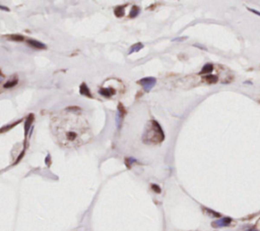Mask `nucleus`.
<instances>
[{
	"instance_id": "obj_24",
	"label": "nucleus",
	"mask_w": 260,
	"mask_h": 231,
	"mask_svg": "<svg viewBox=\"0 0 260 231\" xmlns=\"http://www.w3.org/2000/svg\"><path fill=\"white\" fill-rule=\"evenodd\" d=\"M0 9L5 10V11H9V8L6 6H3V5H1V4H0Z\"/></svg>"
},
{
	"instance_id": "obj_17",
	"label": "nucleus",
	"mask_w": 260,
	"mask_h": 231,
	"mask_svg": "<svg viewBox=\"0 0 260 231\" xmlns=\"http://www.w3.org/2000/svg\"><path fill=\"white\" fill-rule=\"evenodd\" d=\"M206 213H208L209 215L212 216V217H220V214L217 213V212H214V211L210 210V209H205Z\"/></svg>"
},
{
	"instance_id": "obj_12",
	"label": "nucleus",
	"mask_w": 260,
	"mask_h": 231,
	"mask_svg": "<svg viewBox=\"0 0 260 231\" xmlns=\"http://www.w3.org/2000/svg\"><path fill=\"white\" fill-rule=\"evenodd\" d=\"M139 13H140V8H139L137 5H133L132 8L130 10V13H129V18H136Z\"/></svg>"
},
{
	"instance_id": "obj_20",
	"label": "nucleus",
	"mask_w": 260,
	"mask_h": 231,
	"mask_svg": "<svg viewBox=\"0 0 260 231\" xmlns=\"http://www.w3.org/2000/svg\"><path fill=\"white\" fill-rule=\"evenodd\" d=\"M186 37H179V38H175V39H173V42H180V41H184V40H186Z\"/></svg>"
},
{
	"instance_id": "obj_26",
	"label": "nucleus",
	"mask_w": 260,
	"mask_h": 231,
	"mask_svg": "<svg viewBox=\"0 0 260 231\" xmlns=\"http://www.w3.org/2000/svg\"><path fill=\"white\" fill-rule=\"evenodd\" d=\"M3 80V76H2V74H1V71H0V83H1V80Z\"/></svg>"
},
{
	"instance_id": "obj_14",
	"label": "nucleus",
	"mask_w": 260,
	"mask_h": 231,
	"mask_svg": "<svg viewBox=\"0 0 260 231\" xmlns=\"http://www.w3.org/2000/svg\"><path fill=\"white\" fill-rule=\"evenodd\" d=\"M78 138V135L75 132H66V140L68 142H74L76 141V138Z\"/></svg>"
},
{
	"instance_id": "obj_27",
	"label": "nucleus",
	"mask_w": 260,
	"mask_h": 231,
	"mask_svg": "<svg viewBox=\"0 0 260 231\" xmlns=\"http://www.w3.org/2000/svg\"><path fill=\"white\" fill-rule=\"evenodd\" d=\"M249 231H257V230H255V228H251Z\"/></svg>"
},
{
	"instance_id": "obj_1",
	"label": "nucleus",
	"mask_w": 260,
	"mask_h": 231,
	"mask_svg": "<svg viewBox=\"0 0 260 231\" xmlns=\"http://www.w3.org/2000/svg\"><path fill=\"white\" fill-rule=\"evenodd\" d=\"M165 140V132L158 121L152 119L147 122L142 135V142L144 144H160Z\"/></svg>"
},
{
	"instance_id": "obj_7",
	"label": "nucleus",
	"mask_w": 260,
	"mask_h": 231,
	"mask_svg": "<svg viewBox=\"0 0 260 231\" xmlns=\"http://www.w3.org/2000/svg\"><path fill=\"white\" fill-rule=\"evenodd\" d=\"M100 95L104 96V97H111L116 94L115 89L113 88H101L99 90Z\"/></svg>"
},
{
	"instance_id": "obj_6",
	"label": "nucleus",
	"mask_w": 260,
	"mask_h": 231,
	"mask_svg": "<svg viewBox=\"0 0 260 231\" xmlns=\"http://www.w3.org/2000/svg\"><path fill=\"white\" fill-rule=\"evenodd\" d=\"M33 121H34V114H30L26 120H24V136H27V135H29V132H30V127H32Z\"/></svg>"
},
{
	"instance_id": "obj_2",
	"label": "nucleus",
	"mask_w": 260,
	"mask_h": 231,
	"mask_svg": "<svg viewBox=\"0 0 260 231\" xmlns=\"http://www.w3.org/2000/svg\"><path fill=\"white\" fill-rule=\"evenodd\" d=\"M138 83L141 86L142 89H143L145 92H149L156 86V77H152V76L143 77V79H141V80H138Z\"/></svg>"
},
{
	"instance_id": "obj_8",
	"label": "nucleus",
	"mask_w": 260,
	"mask_h": 231,
	"mask_svg": "<svg viewBox=\"0 0 260 231\" xmlns=\"http://www.w3.org/2000/svg\"><path fill=\"white\" fill-rule=\"evenodd\" d=\"M79 93H80V95L89 97V98H91V97H93V96H91V91H89V89L88 87V85H86L85 83H82V85L79 86Z\"/></svg>"
},
{
	"instance_id": "obj_9",
	"label": "nucleus",
	"mask_w": 260,
	"mask_h": 231,
	"mask_svg": "<svg viewBox=\"0 0 260 231\" xmlns=\"http://www.w3.org/2000/svg\"><path fill=\"white\" fill-rule=\"evenodd\" d=\"M212 71H213V65H212L211 63H206V64L203 65V67L201 68V70L199 71V74L200 76H203V74L207 76V74H210Z\"/></svg>"
},
{
	"instance_id": "obj_3",
	"label": "nucleus",
	"mask_w": 260,
	"mask_h": 231,
	"mask_svg": "<svg viewBox=\"0 0 260 231\" xmlns=\"http://www.w3.org/2000/svg\"><path fill=\"white\" fill-rule=\"evenodd\" d=\"M126 109L125 107L123 106L122 103H119L118 105V111H117V116H116V125L117 127L120 129L122 126V122H123V119H124L125 115H126Z\"/></svg>"
},
{
	"instance_id": "obj_25",
	"label": "nucleus",
	"mask_w": 260,
	"mask_h": 231,
	"mask_svg": "<svg viewBox=\"0 0 260 231\" xmlns=\"http://www.w3.org/2000/svg\"><path fill=\"white\" fill-rule=\"evenodd\" d=\"M24 151H22V152H21V155H19V156H18V160H16V163H18V161H19V160H21V158H22V156H24Z\"/></svg>"
},
{
	"instance_id": "obj_15",
	"label": "nucleus",
	"mask_w": 260,
	"mask_h": 231,
	"mask_svg": "<svg viewBox=\"0 0 260 231\" xmlns=\"http://www.w3.org/2000/svg\"><path fill=\"white\" fill-rule=\"evenodd\" d=\"M9 40H12V41H16V42H22L24 40V37L21 35H9L7 37Z\"/></svg>"
},
{
	"instance_id": "obj_23",
	"label": "nucleus",
	"mask_w": 260,
	"mask_h": 231,
	"mask_svg": "<svg viewBox=\"0 0 260 231\" xmlns=\"http://www.w3.org/2000/svg\"><path fill=\"white\" fill-rule=\"evenodd\" d=\"M66 110H78V111H80L82 109H80L79 107H68Z\"/></svg>"
},
{
	"instance_id": "obj_10",
	"label": "nucleus",
	"mask_w": 260,
	"mask_h": 231,
	"mask_svg": "<svg viewBox=\"0 0 260 231\" xmlns=\"http://www.w3.org/2000/svg\"><path fill=\"white\" fill-rule=\"evenodd\" d=\"M127 5H121V6H117L115 7V9H114V13H115V15L117 16V18H122L123 15H124L125 13V8H126Z\"/></svg>"
},
{
	"instance_id": "obj_16",
	"label": "nucleus",
	"mask_w": 260,
	"mask_h": 231,
	"mask_svg": "<svg viewBox=\"0 0 260 231\" xmlns=\"http://www.w3.org/2000/svg\"><path fill=\"white\" fill-rule=\"evenodd\" d=\"M18 79H14V80H8V82L4 85V88L5 89H8V88H12L14 86L18 85Z\"/></svg>"
},
{
	"instance_id": "obj_21",
	"label": "nucleus",
	"mask_w": 260,
	"mask_h": 231,
	"mask_svg": "<svg viewBox=\"0 0 260 231\" xmlns=\"http://www.w3.org/2000/svg\"><path fill=\"white\" fill-rule=\"evenodd\" d=\"M248 10H250L251 12L255 13L256 15H259V16H260V11H258V10H255V9H253V8H248Z\"/></svg>"
},
{
	"instance_id": "obj_4",
	"label": "nucleus",
	"mask_w": 260,
	"mask_h": 231,
	"mask_svg": "<svg viewBox=\"0 0 260 231\" xmlns=\"http://www.w3.org/2000/svg\"><path fill=\"white\" fill-rule=\"evenodd\" d=\"M231 223H232V219L230 217H223V218L213 222L211 225H212V227H223V226H229Z\"/></svg>"
},
{
	"instance_id": "obj_13",
	"label": "nucleus",
	"mask_w": 260,
	"mask_h": 231,
	"mask_svg": "<svg viewBox=\"0 0 260 231\" xmlns=\"http://www.w3.org/2000/svg\"><path fill=\"white\" fill-rule=\"evenodd\" d=\"M142 48H143V44H142V43H136V44H134V45L131 46V48L129 50V52H128V54H132L133 52H138V51H140Z\"/></svg>"
},
{
	"instance_id": "obj_11",
	"label": "nucleus",
	"mask_w": 260,
	"mask_h": 231,
	"mask_svg": "<svg viewBox=\"0 0 260 231\" xmlns=\"http://www.w3.org/2000/svg\"><path fill=\"white\" fill-rule=\"evenodd\" d=\"M203 80L206 82L207 83L212 85V83H217V82H219V77H217V76H213V74H207V76H203Z\"/></svg>"
},
{
	"instance_id": "obj_5",
	"label": "nucleus",
	"mask_w": 260,
	"mask_h": 231,
	"mask_svg": "<svg viewBox=\"0 0 260 231\" xmlns=\"http://www.w3.org/2000/svg\"><path fill=\"white\" fill-rule=\"evenodd\" d=\"M27 43L29 44L30 47H34V48L37 49H47V46L45 45L44 43H42L40 41H37L35 39H27Z\"/></svg>"
},
{
	"instance_id": "obj_18",
	"label": "nucleus",
	"mask_w": 260,
	"mask_h": 231,
	"mask_svg": "<svg viewBox=\"0 0 260 231\" xmlns=\"http://www.w3.org/2000/svg\"><path fill=\"white\" fill-rule=\"evenodd\" d=\"M19 122H21V120H19V121H18V122H15V123H13V124H11V125H6V126H4V129H0V132H5V130H7V129H10L11 127H12V126H14V125H16L18 123H19Z\"/></svg>"
},
{
	"instance_id": "obj_19",
	"label": "nucleus",
	"mask_w": 260,
	"mask_h": 231,
	"mask_svg": "<svg viewBox=\"0 0 260 231\" xmlns=\"http://www.w3.org/2000/svg\"><path fill=\"white\" fill-rule=\"evenodd\" d=\"M152 188L153 190H155V193H156V194H160L161 193V187L159 185H156V184H152Z\"/></svg>"
},
{
	"instance_id": "obj_22",
	"label": "nucleus",
	"mask_w": 260,
	"mask_h": 231,
	"mask_svg": "<svg viewBox=\"0 0 260 231\" xmlns=\"http://www.w3.org/2000/svg\"><path fill=\"white\" fill-rule=\"evenodd\" d=\"M193 46H194V47H197V48H201L202 50H205V51H206V50H207V48H205V47H203L202 45H198V44H194Z\"/></svg>"
}]
</instances>
